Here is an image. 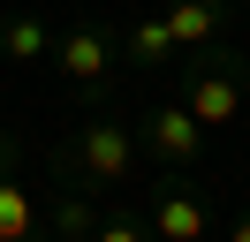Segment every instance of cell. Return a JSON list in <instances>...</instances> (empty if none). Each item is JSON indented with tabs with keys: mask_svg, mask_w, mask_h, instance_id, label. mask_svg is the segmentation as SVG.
Returning <instances> with one entry per match:
<instances>
[{
	"mask_svg": "<svg viewBox=\"0 0 250 242\" xmlns=\"http://www.w3.org/2000/svg\"><path fill=\"white\" fill-rule=\"evenodd\" d=\"M53 182L83 197H122L137 182V129L122 114H91L68 144H53Z\"/></svg>",
	"mask_w": 250,
	"mask_h": 242,
	"instance_id": "obj_1",
	"label": "cell"
},
{
	"mask_svg": "<svg viewBox=\"0 0 250 242\" xmlns=\"http://www.w3.org/2000/svg\"><path fill=\"white\" fill-rule=\"evenodd\" d=\"M174 76H182V91H174V99L189 106V121H197L205 136H212V129H228V121H243V99H250V60L235 53V45L182 53V60H174Z\"/></svg>",
	"mask_w": 250,
	"mask_h": 242,
	"instance_id": "obj_2",
	"label": "cell"
},
{
	"mask_svg": "<svg viewBox=\"0 0 250 242\" xmlns=\"http://www.w3.org/2000/svg\"><path fill=\"white\" fill-rule=\"evenodd\" d=\"M137 151L159 166V174L189 182V174L205 166V129L189 121L182 99H159V106H144V114H137Z\"/></svg>",
	"mask_w": 250,
	"mask_h": 242,
	"instance_id": "obj_3",
	"label": "cell"
},
{
	"mask_svg": "<svg viewBox=\"0 0 250 242\" xmlns=\"http://www.w3.org/2000/svg\"><path fill=\"white\" fill-rule=\"evenodd\" d=\"M114 53H122V38H114L106 23H68L61 30V45H53V60H61V76L76 83V99L91 106H106V91H114Z\"/></svg>",
	"mask_w": 250,
	"mask_h": 242,
	"instance_id": "obj_4",
	"label": "cell"
},
{
	"mask_svg": "<svg viewBox=\"0 0 250 242\" xmlns=\"http://www.w3.org/2000/svg\"><path fill=\"white\" fill-rule=\"evenodd\" d=\"M0 242H53L46 204L23 189V144L0 129Z\"/></svg>",
	"mask_w": 250,
	"mask_h": 242,
	"instance_id": "obj_5",
	"label": "cell"
},
{
	"mask_svg": "<svg viewBox=\"0 0 250 242\" xmlns=\"http://www.w3.org/2000/svg\"><path fill=\"white\" fill-rule=\"evenodd\" d=\"M152 235L159 242H212V204H205L189 182H174V174H159L152 182Z\"/></svg>",
	"mask_w": 250,
	"mask_h": 242,
	"instance_id": "obj_6",
	"label": "cell"
},
{
	"mask_svg": "<svg viewBox=\"0 0 250 242\" xmlns=\"http://www.w3.org/2000/svg\"><path fill=\"white\" fill-rule=\"evenodd\" d=\"M167 30L182 53H212V45H228V23H235V0H167Z\"/></svg>",
	"mask_w": 250,
	"mask_h": 242,
	"instance_id": "obj_7",
	"label": "cell"
},
{
	"mask_svg": "<svg viewBox=\"0 0 250 242\" xmlns=\"http://www.w3.org/2000/svg\"><path fill=\"white\" fill-rule=\"evenodd\" d=\"M99 220H106V212H99L83 189H61V182H53V197H46V227H53V242H99Z\"/></svg>",
	"mask_w": 250,
	"mask_h": 242,
	"instance_id": "obj_8",
	"label": "cell"
},
{
	"mask_svg": "<svg viewBox=\"0 0 250 242\" xmlns=\"http://www.w3.org/2000/svg\"><path fill=\"white\" fill-rule=\"evenodd\" d=\"M122 53L137 60V68H159V60H182V45H174L167 15H137V23L122 30Z\"/></svg>",
	"mask_w": 250,
	"mask_h": 242,
	"instance_id": "obj_9",
	"label": "cell"
},
{
	"mask_svg": "<svg viewBox=\"0 0 250 242\" xmlns=\"http://www.w3.org/2000/svg\"><path fill=\"white\" fill-rule=\"evenodd\" d=\"M53 45H61V38L46 30V15H0V53L16 60V68H23V60H46Z\"/></svg>",
	"mask_w": 250,
	"mask_h": 242,
	"instance_id": "obj_10",
	"label": "cell"
},
{
	"mask_svg": "<svg viewBox=\"0 0 250 242\" xmlns=\"http://www.w3.org/2000/svg\"><path fill=\"white\" fill-rule=\"evenodd\" d=\"M99 242H159V235H152V220H144V212L114 204L106 220H99Z\"/></svg>",
	"mask_w": 250,
	"mask_h": 242,
	"instance_id": "obj_11",
	"label": "cell"
},
{
	"mask_svg": "<svg viewBox=\"0 0 250 242\" xmlns=\"http://www.w3.org/2000/svg\"><path fill=\"white\" fill-rule=\"evenodd\" d=\"M220 242H250V212H235V227H228Z\"/></svg>",
	"mask_w": 250,
	"mask_h": 242,
	"instance_id": "obj_12",
	"label": "cell"
}]
</instances>
